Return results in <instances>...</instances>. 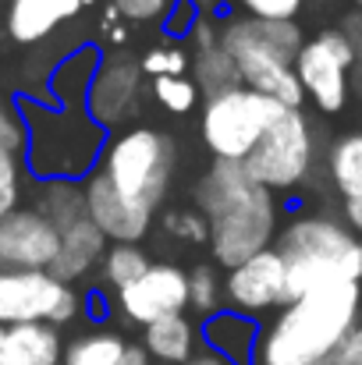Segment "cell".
Listing matches in <instances>:
<instances>
[{
	"mask_svg": "<svg viewBox=\"0 0 362 365\" xmlns=\"http://www.w3.org/2000/svg\"><path fill=\"white\" fill-rule=\"evenodd\" d=\"M352 4H356V11H362V0H352Z\"/></svg>",
	"mask_w": 362,
	"mask_h": 365,
	"instance_id": "ee69618b",
	"label": "cell"
},
{
	"mask_svg": "<svg viewBox=\"0 0 362 365\" xmlns=\"http://www.w3.org/2000/svg\"><path fill=\"white\" fill-rule=\"evenodd\" d=\"M192 206L210 224L206 248L217 269H231L273 248V238L281 231L277 195L256 185L241 163L213 160L192 188Z\"/></svg>",
	"mask_w": 362,
	"mask_h": 365,
	"instance_id": "6da1fadb",
	"label": "cell"
},
{
	"mask_svg": "<svg viewBox=\"0 0 362 365\" xmlns=\"http://www.w3.org/2000/svg\"><path fill=\"white\" fill-rule=\"evenodd\" d=\"M256 341H259V323L245 319L238 312H228V309H221L199 323V344L206 351L228 359L231 365H252Z\"/></svg>",
	"mask_w": 362,
	"mask_h": 365,
	"instance_id": "ac0fdd59",
	"label": "cell"
},
{
	"mask_svg": "<svg viewBox=\"0 0 362 365\" xmlns=\"http://www.w3.org/2000/svg\"><path fill=\"white\" fill-rule=\"evenodd\" d=\"M114 309L131 327H149L167 316H185L188 309L185 269L178 262H153L139 280L114 291Z\"/></svg>",
	"mask_w": 362,
	"mask_h": 365,
	"instance_id": "8fae6325",
	"label": "cell"
},
{
	"mask_svg": "<svg viewBox=\"0 0 362 365\" xmlns=\"http://www.w3.org/2000/svg\"><path fill=\"white\" fill-rule=\"evenodd\" d=\"M338 32L345 36V43L352 46L356 53V68H362V11H348L338 25Z\"/></svg>",
	"mask_w": 362,
	"mask_h": 365,
	"instance_id": "74e56055",
	"label": "cell"
},
{
	"mask_svg": "<svg viewBox=\"0 0 362 365\" xmlns=\"http://www.w3.org/2000/svg\"><path fill=\"white\" fill-rule=\"evenodd\" d=\"M7 4H11V0H0V7H7Z\"/></svg>",
	"mask_w": 362,
	"mask_h": 365,
	"instance_id": "f6af8a7d",
	"label": "cell"
},
{
	"mask_svg": "<svg viewBox=\"0 0 362 365\" xmlns=\"http://www.w3.org/2000/svg\"><path fill=\"white\" fill-rule=\"evenodd\" d=\"M185 365H231L228 362V359H221V355H213V351H206V348H203V351H196V355H192V359H188V362Z\"/></svg>",
	"mask_w": 362,
	"mask_h": 365,
	"instance_id": "ab89813d",
	"label": "cell"
},
{
	"mask_svg": "<svg viewBox=\"0 0 362 365\" xmlns=\"http://www.w3.org/2000/svg\"><path fill=\"white\" fill-rule=\"evenodd\" d=\"M291 68H295V78L302 86V96L313 100V107L320 114L345 110L348 93H352L348 78L356 71V53L338 29H323L313 39H306Z\"/></svg>",
	"mask_w": 362,
	"mask_h": 365,
	"instance_id": "30bf717a",
	"label": "cell"
},
{
	"mask_svg": "<svg viewBox=\"0 0 362 365\" xmlns=\"http://www.w3.org/2000/svg\"><path fill=\"white\" fill-rule=\"evenodd\" d=\"M160 224H164V231H167L174 242H185V245H206V235H210V224H206V217H203L196 206L167 210Z\"/></svg>",
	"mask_w": 362,
	"mask_h": 365,
	"instance_id": "f546056e",
	"label": "cell"
},
{
	"mask_svg": "<svg viewBox=\"0 0 362 365\" xmlns=\"http://www.w3.org/2000/svg\"><path fill=\"white\" fill-rule=\"evenodd\" d=\"M128 351V341L121 337L118 330H86L75 341L64 344L61 365H121Z\"/></svg>",
	"mask_w": 362,
	"mask_h": 365,
	"instance_id": "cb8c5ba5",
	"label": "cell"
},
{
	"mask_svg": "<svg viewBox=\"0 0 362 365\" xmlns=\"http://www.w3.org/2000/svg\"><path fill=\"white\" fill-rule=\"evenodd\" d=\"M149 266H153V259H149V252L142 245H107V252L100 259L104 284H111L114 291L128 287L131 280H139Z\"/></svg>",
	"mask_w": 362,
	"mask_h": 365,
	"instance_id": "4316f807",
	"label": "cell"
},
{
	"mask_svg": "<svg viewBox=\"0 0 362 365\" xmlns=\"http://www.w3.org/2000/svg\"><path fill=\"white\" fill-rule=\"evenodd\" d=\"M188 61H192V53L181 43H167V46L146 50L139 61V71L149 78H181L188 71Z\"/></svg>",
	"mask_w": 362,
	"mask_h": 365,
	"instance_id": "83f0119b",
	"label": "cell"
},
{
	"mask_svg": "<svg viewBox=\"0 0 362 365\" xmlns=\"http://www.w3.org/2000/svg\"><path fill=\"white\" fill-rule=\"evenodd\" d=\"M18 114L25 124V170L36 181H82L96 170L107 131L86 110H64L39 96H21Z\"/></svg>",
	"mask_w": 362,
	"mask_h": 365,
	"instance_id": "277c9868",
	"label": "cell"
},
{
	"mask_svg": "<svg viewBox=\"0 0 362 365\" xmlns=\"http://www.w3.org/2000/svg\"><path fill=\"white\" fill-rule=\"evenodd\" d=\"M153 100L167 110V114H188L196 110V103L203 100L199 89L192 86L188 75L181 78H153Z\"/></svg>",
	"mask_w": 362,
	"mask_h": 365,
	"instance_id": "f1b7e54d",
	"label": "cell"
},
{
	"mask_svg": "<svg viewBox=\"0 0 362 365\" xmlns=\"http://www.w3.org/2000/svg\"><path fill=\"white\" fill-rule=\"evenodd\" d=\"M139 82H142V71H139L135 57H128V53L100 57L96 75H93L89 89H86L82 110L89 114V121H96L104 131H111L114 124H121L124 118L135 114Z\"/></svg>",
	"mask_w": 362,
	"mask_h": 365,
	"instance_id": "4fadbf2b",
	"label": "cell"
},
{
	"mask_svg": "<svg viewBox=\"0 0 362 365\" xmlns=\"http://www.w3.org/2000/svg\"><path fill=\"white\" fill-rule=\"evenodd\" d=\"M149 362L185 365L199 351V327L188 316H167L149 327H142V344H139Z\"/></svg>",
	"mask_w": 362,
	"mask_h": 365,
	"instance_id": "ffe728a7",
	"label": "cell"
},
{
	"mask_svg": "<svg viewBox=\"0 0 362 365\" xmlns=\"http://www.w3.org/2000/svg\"><path fill=\"white\" fill-rule=\"evenodd\" d=\"M331 365H362V316H359V323L341 337V344L334 348Z\"/></svg>",
	"mask_w": 362,
	"mask_h": 365,
	"instance_id": "d590c367",
	"label": "cell"
},
{
	"mask_svg": "<svg viewBox=\"0 0 362 365\" xmlns=\"http://www.w3.org/2000/svg\"><path fill=\"white\" fill-rule=\"evenodd\" d=\"M174 0H111V7L128 21H156L167 14Z\"/></svg>",
	"mask_w": 362,
	"mask_h": 365,
	"instance_id": "836d02e7",
	"label": "cell"
},
{
	"mask_svg": "<svg viewBox=\"0 0 362 365\" xmlns=\"http://www.w3.org/2000/svg\"><path fill=\"white\" fill-rule=\"evenodd\" d=\"M57 235H61V242H57V255H54V262H50V273H54L61 284H71V287H75V280L89 277V273L100 266V259H104V252H107L111 242L100 235V227H96L89 217L68 224V227L57 231Z\"/></svg>",
	"mask_w": 362,
	"mask_h": 365,
	"instance_id": "e0dca14e",
	"label": "cell"
},
{
	"mask_svg": "<svg viewBox=\"0 0 362 365\" xmlns=\"http://www.w3.org/2000/svg\"><path fill=\"white\" fill-rule=\"evenodd\" d=\"M359 75H362V68H359Z\"/></svg>",
	"mask_w": 362,
	"mask_h": 365,
	"instance_id": "c3c4849f",
	"label": "cell"
},
{
	"mask_svg": "<svg viewBox=\"0 0 362 365\" xmlns=\"http://www.w3.org/2000/svg\"><path fill=\"white\" fill-rule=\"evenodd\" d=\"M64 337L50 323H21L7 327L0 341V362L4 365H61Z\"/></svg>",
	"mask_w": 362,
	"mask_h": 365,
	"instance_id": "d6986e66",
	"label": "cell"
},
{
	"mask_svg": "<svg viewBox=\"0 0 362 365\" xmlns=\"http://www.w3.org/2000/svg\"><path fill=\"white\" fill-rule=\"evenodd\" d=\"M362 316V284L316 287L273 312L259 330L252 365H320L331 362L341 337Z\"/></svg>",
	"mask_w": 362,
	"mask_h": 365,
	"instance_id": "7a4b0ae2",
	"label": "cell"
},
{
	"mask_svg": "<svg viewBox=\"0 0 362 365\" xmlns=\"http://www.w3.org/2000/svg\"><path fill=\"white\" fill-rule=\"evenodd\" d=\"M341 224L362 242V195L359 199H345V202H341Z\"/></svg>",
	"mask_w": 362,
	"mask_h": 365,
	"instance_id": "f35d334b",
	"label": "cell"
},
{
	"mask_svg": "<svg viewBox=\"0 0 362 365\" xmlns=\"http://www.w3.org/2000/svg\"><path fill=\"white\" fill-rule=\"evenodd\" d=\"M100 50L96 46H79L71 50L50 75V93H54V107H64V110H82V100H86V89L96 75V64H100Z\"/></svg>",
	"mask_w": 362,
	"mask_h": 365,
	"instance_id": "44dd1931",
	"label": "cell"
},
{
	"mask_svg": "<svg viewBox=\"0 0 362 365\" xmlns=\"http://www.w3.org/2000/svg\"><path fill=\"white\" fill-rule=\"evenodd\" d=\"M188 71L196 75L192 86L199 89L203 100H210V96H217V93H228V89L241 86L238 71H235V61L221 50V43L210 46V50H196V57L188 61Z\"/></svg>",
	"mask_w": 362,
	"mask_h": 365,
	"instance_id": "d4e9b609",
	"label": "cell"
},
{
	"mask_svg": "<svg viewBox=\"0 0 362 365\" xmlns=\"http://www.w3.org/2000/svg\"><path fill=\"white\" fill-rule=\"evenodd\" d=\"M121 365H149V355H146L139 344H128V351H124Z\"/></svg>",
	"mask_w": 362,
	"mask_h": 365,
	"instance_id": "60d3db41",
	"label": "cell"
},
{
	"mask_svg": "<svg viewBox=\"0 0 362 365\" xmlns=\"http://www.w3.org/2000/svg\"><path fill=\"white\" fill-rule=\"evenodd\" d=\"M25 174H29V170H25L21 156L0 149V220L21 206V185H25Z\"/></svg>",
	"mask_w": 362,
	"mask_h": 365,
	"instance_id": "4dcf8cb0",
	"label": "cell"
},
{
	"mask_svg": "<svg viewBox=\"0 0 362 365\" xmlns=\"http://www.w3.org/2000/svg\"><path fill=\"white\" fill-rule=\"evenodd\" d=\"M185 284H188V309L199 316V323L224 309V277L213 262H196L192 269H185Z\"/></svg>",
	"mask_w": 362,
	"mask_h": 365,
	"instance_id": "484cf974",
	"label": "cell"
},
{
	"mask_svg": "<svg viewBox=\"0 0 362 365\" xmlns=\"http://www.w3.org/2000/svg\"><path fill=\"white\" fill-rule=\"evenodd\" d=\"M82 11L79 0H11L4 7V36L18 46H36Z\"/></svg>",
	"mask_w": 362,
	"mask_h": 365,
	"instance_id": "2e32d148",
	"label": "cell"
},
{
	"mask_svg": "<svg viewBox=\"0 0 362 365\" xmlns=\"http://www.w3.org/2000/svg\"><path fill=\"white\" fill-rule=\"evenodd\" d=\"M284 259V305L331 284H362V242L331 213H298L277 238Z\"/></svg>",
	"mask_w": 362,
	"mask_h": 365,
	"instance_id": "3957f363",
	"label": "cell"
},
{
	"mask_svg": "<svg viewBox=\"0 0 362 365\" xmlns=\"http://www.w3.org/2000/svg\"><path fill=\"white\" fill-rule=\"evenodd\" d=\"M174 167H178V142L153 124H135L107 138L96 163V170L111 181V188L124 202H135L149 213L164 206L174 181Z\"/></svg>",
	"mask_w": 362,
	"mask_h": 365,
	"instance_id": "5b68a950",
	"label": "cell"
},
{
	"mask_svg": "<svg viewBox=\"0 0 362 365\" xmlns=\"http://www.w3.org/2000/svg\"><path fill=\"white\" fill-rule=\"evenodd\" d=\"M0 341H4V327H0ZM0 365H4V362H0Z\"/></svg>",
	"mask_w": 362,
	"mask_h": 365,
	"instance_id": "bcb514c9",
	"label": "cell"
},
{
	"mask_svg": "<svg viewBox=\"0 0 362 365\" xmlns=\"http://www.w3.org/2000/svg\"><path fill=\"white\" fill-rule=\"evenodd\" d=\"M82 195H86V217L100 227V235L111 245H142L156 220V213L124 202L100 170L82 178Z\"/></svg>",
	"mask_w": 362,
	"mask_h": 365,
	"instance_id": "5bb4252c",
	"label": "cell"
},
{
	"mask_svg": "<svg viewBox=\"0 0 362 365\" xmlns=\"http://www.w3.org/2000/svg\"><path fill=\"white\" fill-rule=\"evenodd\" d=\"M203 11L192 4V0H174L171 7H167V21H164V36H171V39H185L188 36V29L196 25V18H199Z\"/></svg>",
	"mask_w": 362,
	"mask_h": 365,
	"instance_id": "e575fe53",
	"label": "cell"
},
{
	"mask_svg": "<svg viewBox=\"0 0 362 365\" xmlns=\"http://www.w3.org/2000/svg\"><path fill=\"white\" fill-rule=\"evenodd\" d=\"M196 50H210V46H217V39H221V21L213 18V14H199L196 18V25L188 29V36H185Z\"/></svg>",
	"mask_w": 362,
	"mask_h": 365,
	"instance_id": "8d00e7d4",
	"label": "cell"
},
{
	"mask_svg": "<svg viewBox=\"0 0 362 365\" xmlns=\"http://www.w3.org/2000/svg\"><path fill=\"white\" fill-rule=\"evenodd\" d=\"M320 365H331V362H320Z\"/></svg>",
	"mask_w": 362,
	"mask_h": 365,
	"instance_id": "7dc6e473",
	"label": "cell"
},
{
	"mask_svg": "<svg viewBox=\"0 0 362 365\" xmlns=\"http://www.w3.org/2000/svg\"><path fill=\"white\" fill-rule=\"evenodd\" d=\"M79 4H82V7H93V4H100V0H79Z\"/></svg>",
	"mask_w": 362,
	"mask_h": 365,
	"instance_id": "b9f144b4",
	"label": "cell"
},
{
	"mask_svg": "<svg viewBox=\"0 0 362 365\" xmlns=\"http://www.w3.org/2000/svg\"><path fill=\"white\" fill-rule=\"evenodd\" d=\"M32 210L50 220L57 231L86 217V195L82 181H36L32 188Z\"/></svg>",
	"mask_w": 362,
	"mask_h": 365,
	"instance_id": "7402d4cb",
	"label": "cell"
},
{
	"mask_svg": "<svg viewBox=\"0 0 362 365\" xmlns=\"http://www.w3.org/2000/svg\"><path fill=\"white\" fill-rule=\"evenodd\" d=\"M0 53H4V29H0Z\"/></svg>",
	"mask_w": 362,
	"mask_h": 365,
	"instance_id": "7bdbcfd3",
	"label": "cell"
},
{
	"mask_svg": "<svg viewBox=\"0 0 362 365\" xmlns=\"http://www.w3.org/2000/svg\"><path fill=\"white\" fill-rule=\"evenodd\" d=\"M281 114H284V107L273 103L270 96H259L245 86H235L228 93L203 100L199 135L213 160L241 163Z\"/></svg>",
	"mask_w": 362,
	"mask_h": 365,
	"instance_id": "8992f818",
	"label": "cell"
},
{
	"mask_svg": "<svg viewBox=\"0 0 362 365\" xmlns=\"http://www.w3.org/2000/svg\"><path fill=\"white\" fill-rule=\"evenodd\" d=\"M238 14L256 21H295L306 7V0H235Z\"/></svg>",
	"mask_w": 362,
	"mask_h": 365,
	"instance_id": "1f68e13d",
	"label": "cell"
},
{
	"mask_svg": "<svg viewBox=\"0 0 362 365\" xmlns=\"http://www.w3.org/2000/svg\"><path fill=\"white\" fill-rule=\"evenodd\" d=\"M0 149L21 156L25 153V124L18 107H11L7 100H0Z\"/></svg>",
	"mask_w": 362,
	"mask_h": 365,
	"instance_id": "d6a6232c",
	"label": "cell"
},
{
	"mask_svg": "<svg viewBox=\"0 0 362 365\" xmlns=\"http://www.w3.org/2000/svg\"><path fill=\"white\" fill-rule=\"evenodd\" d=\"M284 305V259L266 248L238 266L224 269V309L245 319H259Z\"/></svg>",
	"mask_w": 362,
	"mask_h": 365,
	"instance_id": "7c38bea8",
	"label": "cell"
},
{
	"mask_svg": "<svg viewBox=\"0 0 362 365\" xmlns=\"http://www.w3.org/2000/svg\"><path fill=\"white\" fill-rule=\"evenodd\" d=\"M327 178H331L334 192L341 195V202L362 195V131H348V135L331 142Z\"/></svg>",
	"mask_w": 362,
	"mask_h": 365,
	"instance_id": "603a6c76",
	"label": "cell"
},
{
	"mask_svg": "<svg viewBox=\"0 0 362 365\" xmlns=\"http://www.w3.org/2000/svg\"><path fill=\"white\" fill-rule=\"evenodd\" d=\"M86 294L61 284L50 269H0V327L50 323L68 327L86 312Z\"/></svg>",
	"mask_w": 362,
	"mask_h": 365,
	"instance_id": "9c48e42d",
	"label": "cell"
},
{
	"mask_svg": "<svg viewBox=\"0 0 362 365\" xmlns=\"http://www.w3.org/2000/svg\"><path fill=\"white\" fill-rule=\"evenodd\" d=\"M245 174L266 192H295L316 167V128L302 110H284L241 160Z\"/></svg>",
	"mask_w": 362,
	"mask_h": 365,
	"instance_id": "52a82bcc",
	"label": "cell"
},
{
	"mask_svg": "<svg viewBox=\"0 0 362 365\" xmlns=\"http://www.w3.org/2000/svg\"><path fill=\"white\" fill-rule=\"evenodd\" d=\"M217 43L235 61L238 82L245 89H252L259 96H270L284 110H302L306 96H302V86L295 78L291 61H284L270 43H263V36H259V29H256L252 18L228 14L221 21V39Z\"/></svg>",
	"mask_w": 362,
	"mask_h": 365,
	"instance_id": "ba28073f",
	"label": "cell"
},
{
	"mask_svg": "<svg viewBox=\"0 0 362 365\" xmlns=\"http://www.w3.org/2000/svg\"><path fill=\"white\" fill-rule=\"evenodd\" d=\"M57 227L32 206H18L0 220V269H50L57 255Z\"/></svg>",
	"mask_w": 362,
	"mask_h": 365,
	"instance_id": "9a60e30c",
	"label": "cell"
}]
</instances>
